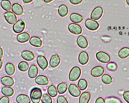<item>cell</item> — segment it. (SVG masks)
Masks as SVG:
<instances>
[{"instance_id": "cell-35", "label": "cell", "mask_w": 129, "mask_h": 103, "mask_svg": "<svg viewBox=\"0 0 129 103\" xmlns=\"http://www.w3.org/2000/svg\"><path fill=\"white\" fill-rule=\"evenodd\" d=\"M106 103H123L120 99L114 96L107 97L105 99Z\"/></svg>"}, {"instance_id": "cell-33", "label": "cell", "mask_w": 129, "mask_h": 103, "mask_svg": "<svg viewBox=\"0 0 129 103\" xmlns=\"http://www.w3.org/2000/svg\"><path fill=\"white\" fill-rule=\"evenodd\" d=\"M29 68V65L27 62L22 61L18 64V69L22 72H26L28 70Z\"/></svg>"}, {"instance_id": "cell-12", "label": "cell", "mask_w": 129, "mask_h": 103, "mask_svg": "<svg viewBox=\"0 0 129 103\" xmlns=\"http://www.w3.org/2000/svg\"><path fill=\"white\" fill-rule=\"evenodd\" d=\"M35 81L37 84L41 86H45L49 84V80L45 75H39L35 79Z\"/></svg>"}, {"instance_id": "cell-28", "label": "cell", "mask_w": 129, "mask_h": 103, "mask_svg": "<svg viewBox=\"0 0 129 103\" xmlns=\"http://www.w3.org/2000/svg\"><path fill=\"white\" fill-rule=\"evenodd\" d=\"M58 13L62 17L66 16L68 13V7L64 5H61L58 8Z\"/></svg>"}, {"instance_id": "cell-20", "label": "cell", "mask_w": 129, "mask_h": 103, "mask_svg": "<svg viewBox=\"0 0 129 103\" xmlns=\"http://www.w3.org/2000/svg\"><path fill=\"white\" fill-rule=\"evenodd\" d=\"M38 72V68L37 66L35 65H33L29 67L28 75L30 78H34L37 77Z\"/></svg>"}, {"instance_id": "cell-44", "label": "cell", "mask_w": 129, "mask_h": 103, "mask_svg": "<svg viewBox=\"0 0 129 103\" xmlns=\"http://www.w3.org/2000/svg\"><path fill=\"white\" fill-rule=\"evenodd\" d=\"M32 0H23V2L25 4H28L33 1Z\"/></svg>"}, {"instance_id": "cell-9", "label": "cell", "mask_w": 129, "mask_h": 103, "mask_svg": "<svg viewBox=\"0 0 129 103\" xmlns=\"http://www.w3.org/2000/svg\"><path fill=\"white\" fill-rule=\"evenodd\" d=\"M68 90L70 94L74 97H78L81 94V91L74 84H71L69 85Z\"/></svg>"}, {"instance_id": "cell-13", "label": "cell", "mask_w": 129, "mask_h": 103, "mask_svg": "<svg viewBox=\"0 0 129 103\" xmlns=\"http://www.w3.org/2000/svg\"><path fill=\"white\" fill-rule=\"evenodd\" d=\"M89 59L88 54L85 51L81 52L79 54L78 60L81 65H86L88 63Z\"/></svg>"}, {"instance_id": "cell-29", "label": "cell", "mask_w": 129, "mask_h": 103, "mask_svg": "<svg viewBox=\"0 0 129 103\" xmlns=\"http://www.w3.org/2000/svg\"><path fill=\"white\" fill-rule=\"evenodd\" d=\"M1 7L6 11H9L11 9L12 4L10 1L4 0L1 2Z\"/></svg>"}, {"instance_id": "cell-11", "label": "cell", "mask_w": 129, "mask_h": 103, "mask_svg": "<svg viewBox=\"0 0 129 103\" xmlns=\"http://www.w3.org/2000/svg\"><path fill=\"white\" fill-rule=\"evenodd\" d=\"M37 62L39 67L43 70H45L48 66L47 59L44 56H39L37 58Z\"/></svg>"}, {"instance_id": "cell-40", "label": "cell", "mask_w": 129, "mask_h": 103, "mask_svg": "<svg viewBox=\"0 0 129 103\" xmlns=\"http://www.w3.org/2000/svg\"><path fill=\"white\" fill-rule=\"evenodd\" d=\"M123 96L125 101L129 103V91H125L123 94Z\"/></svg>"}, {"instance_id": "cell-30", "label": "cell", "mask_w": 129, "mask_h": 103, "mask_svg": "<svg viewBox=\"0 0 129 103\" xmlns=\"http://www.w3.org/2000/svg\"><path fill=\"white\" fill-rule=\"evenodd\" d=\"M68 88L67 84L64 82L60 83L57 85V90L59 94H63L67 91Z\"/></svg>"}, {"instance_id": "cell-31", "label": "cell", "mask_w": 129, "mask_h": 103, "mask_svg": "<svg viewBox=\"0 0 129 103\" xmlns=\"http://www.w3.org/2000/svg\"><path fill=\"white\" fill-rule=\"evenodd\" d=\"M47 92L48 95L52 97H56L57 95V91L54 85H51L48 87Z\"/></svg>"}, {"instance_id": "cell-26", "label": "cell", "mask_w": 129, "mask_h": 103, "mask_svg": "<svg viewBox=\"0 0 129 103\" xmlns=\"http://www.w3.org/2000/svg\"><path fill=\"white\" fill-rule=\"evenodd\" d=\"M1 93L3 95L7 97H11L14 94V91L10 87H4L1 89Z\"/></svg>"}, {"instance_id": "cell-34", "label": "cell", "mask_w": 129, "mask_h": 103, "mask_svg": "<svg viewBox=\"0 0 129 103\" xmlns=\"http://www.w3.org/2000/svg\"><path fill=\"white\" fill-rule=\"evenodd\" d=\"M102 81L105 84L110 85L113 82V79L110 75L107 74H105L102 77Z\"/></svg>"}, {"instance_id": "cell-45", "label": "cell", "mask_w": 129, "mask_h": 103, "mask_svg": "<svg viewBox=\"0 0 129 103\" xmlns=\"http://www.w3.org/2000/svg\"><path fill=\"white\" fill-rule=\"evenodd\" d=\"M3 62L2 60H0V70L2 68V66H3Z\"/></svg>"}, {"instance_id": "cell-32", "label": "cell", "mask_w": 129, "mask_h": 103, "mask_svg": "<svg viewBox=\"0 0 129 103\" xmlns=\"http://www.w3.org/2000/svg\"><path fill=\"white\" fill-rule=\"evenodd\" d=\"M88 86V82L85 79H80L77 84L78 88L81 91H84L87 88Z\"/></svg>"}, {"instance_id": "cell-1", "label": "cell", "mask_w": 129, "mask_h": 103, "mask_svg": "<svg viewBox=\"0 0 129 103\" xmlns=\"http://www.w3.org/2000/svg\"><path fill=\"white\" fill-rule=\"evenodd\" d=\"M42 91L40 88L35 87L30 91V99L33 103H39L42 96Z\"/></svg>"}, {"instance_id": "cell-17", "label": "cell", "mask_w": 129, "mask_h": 103, "mask_svg": "<svg viewBox=\"0 0 129 103\" xmlns=\"http://www.w3.org/2000/svg\"><path fill=\"white\" fill-rule=\"evenodd\" d=\"M60 58L57 54L53 55L50 61V65L53 68L57 67L60 63Z\"/></svg>"}, {"instance_id": "cell-41", "label": "cell", "mask_w": 129, "mask_h": 103, "mask_svg": "<svg viewBox=\"0 0 129 103\" xmlns=\"http://www.w3.org/2000/svg\"><path fill=\"white\" fill-rule=\"evenodd\" d=\"M70 2L73 5H78L81 4L83 2L82 0H70Z\"/></svg>"}, {"instance_id": "cell-6", "label": "cell", "mask_w": 129, "mask_h": 103, "mask_svg": "<svg viewBox=\"0 0 129 103\" xmlns=\"http://www.w3.org/2000/svg\"><path fill=\"white\" fill-rule=\"evenodd\" d=\"M86 28L91 31H95L99 28V24L98 22L91 19H88L85 21Z\"/></svg>"}, {"instance_id": "cell-18", "label": "cell", "mask_w": 129, "mask_h": 103, "mask_svg": "<svg viewBox=\"0 0 129 103\" xmlns=\"http://www.w3.org/2000/svg\"><path fill=\"white\" fill-rule=\"evenodd\" d=\"M30 38V35L27 32H23L17 35V40L20 43H25L28 41Z\"/></svg>"}, {"instance_id": "cell-2", "label": "cell", "mask_w": 129, "mask_h": 103, "mask_svg": "<svg viewBox=\"0 0 129 103\" xmlns=\"http://www.w3.org/2000/svg\"><path fill=\"white\" fill-rule=\"evenodd\" d=\"M81 69L78 66H74L71 69L69 74V79L70 81H75L77 80L81 75Z\"/></svg>"}, {"instance_id": "cell-23", "label": "cell", "mask_w": 129, "mask_h": 103, "mask_svg": "<svg viewBox=\"0 0 129 103\" xmlns=\"http://www.w3.org/2000/svg\"><path fill=\"white\" fill-rule=\"evenodd\" d=\"M5 71L6 74L10 76L13 75L16 71L15 66L11 63H8L5 66Z\"/></svg>"}, {"instance_id": "cell-36", "label": "cell", "mask_w": 129, "mask_h": 103, "mask_svg": "<svg viewBox=\"0 0 129 103\" xmlns=\"http://www.w3.org/2000/svg\"><path fill=\"white\" fill-rule=\"evenodd\" d=\"M41 102L42 103H52L53 100L49 95L45 93L42 95Z\"/></svg>"}, {"instance_id": "cell-42", "label": "cell", "mask_w": 129, "mask_h": 103, "mask_svg": "<svg viewBox=\"0 0 129 103\" xmlns=\"http://www.w3.org/2000/svg\"><path fill=\"white\" fill-rule=\"evenodd\" d=\"M95 103H106L104 98L102 97H99L96 100Z\"/></svg>"}, {"instance_id": "cell-4", "label": "cell", "mask_w": 129, "mask_h": 103, "mask_svg": "<svg viewBox=\"0 0 129 103\" xmlns=\"http://www.w3.org/2000/svg\"><path fill=\"white\" fill-rule=\"evenodd\" d=\"M25 28V22L22 20H19L17 21L13 27V32L16 33H20L24 31Z\"/></svg>"}, {"instance_id": "cell-16", "label": "cell", "mask_w": 129, "mask_h": 103, "mask_svg": "<svg viewBox=\"0 0 129 103\" xmlns=\"http://www.w3.org/2000/svg\"><path fill=\"white\" fill-rule=\"evenodd\" d=\"M77 43L79 47L84 49L88 47V43L85 37L82 35H80L77 39Z\"/></svg>"}, {"instance_id": "cell-7", "label": "cell", "mask_w": 129, "mask_h": 103, "mask_svg": "<svg viewBox=\"0 0 129 103\" xmlns=\"http://www.w3.org/2000/svg\"><path fill=\"white\" fill-rule=\"evenodd\" d=\"M4 16L5 20L9 24L13 25L17 22V17L16 16L15 14L11 11H8L6 12L5 13Z\"/></svg>"}, {"instance_id": "cell-8", "label": "cell", "mask_w": 129, "mask_h": 103, "mask_svg": "<svg viewBox=\"0 0 129 103\" xmlns=\"http://www.w3.org/2000/svg\"><path fill=\"white\" fill-rule=\"evenodd\" d=\"M68 29L70 32L74 35H78L82 33V27L79 24L71 23L68 25Z\"/></svg>"}, {"instance_id": "cell-47", "label": "cell", "mask_w": 129, "mask_h": 103, "mask_svg": "<svg viewBox=\"0 0 129 103\" xmlns=\"http://www.w3.org/2000/svg\"><path fill=\"white\" fill-rule=\"evenodd\" d=\"M126 3H127V5L129 6V0H126Z\"/></svg>"}, {"instance_id": "cell-39", "label": "cell", "mask_w": 129, "mask_h": 103, "mask_svg": "<svg viewBox=\"0 0 129 103\" xmlns=\"http://www.w3.org/2000/svg\"><path fill=\"white\" fill-rule=\"evenodd\" d=\"M10 99L8 97L4 96L0 99V103H10Z\"/></svg>"}, {"instance_id": "cell-38", "label": "cell", "mask_w": 129, "mask_h": 103, "mask_svg": "<svg viewBox=\"0 0 129 103\" xmlns=\"http://www.w3.org/2000/svg\"><path fill=\"white\" fill-rule=\"evenodd\" d=\"M57 103H69L66 97L63 96H60L57 97Z\"/></svg>"}, {"instance_id": "cell-10", "label": "cell", "mask_w": 129, "mask_h": 103, "mask_svg": "<svg viewBox=\"0 0 129 103\" xmlns=\"http://www.w3.org/2000/svg\"><path fill=\"white\" fill-rule=\"evenodd\" d=\"M105 69L102 66H95L93 68L91 71V74L92 77H101L104 74Z\"/></svg>"}, {"instance_id": "cell-24", "label": "cell", "mask_w": 129, "mask_h": 103, "mask_svg": "<svg viewBox=\"0 0 129 103\" xmlns=\"http://www.w3.org/2000/svg\"><path fill=\"white\" fill-rule=\"evenodd\" d=\"M16 101L18 103H30L31 100L28 96L25 94H19L17 96Z\"/></svg>"}, {"instance_id": "cell-27", "label": "cell", "mask_w": 129, "mask_h": 103, "mask_svg": "<svg viewBox=\"0 0 129 103\" xmlns=\"http://www.w3.org/2000/svg\"><path fill=\"white\" fill-rule=\"evenodd\" d=\"M129 56V48L124 47L118 52V56L121 59H125Z\"/></svg>"}, {"instance_id": "cell-19", "label": "cell", "mask_w": 129, "mask_h": 103, "mask_svg": "<svg viewBox=\"0 0 129 103\" xmlns=\"http://www.w3.org/2000/svg\"><path fill=\"white\" fill-rule=\"evenodd\" d=\"M22 58L26 61H31L35 58V54L33 52L28 50L23 51L21 54Z\"/></svg>"}, {"instance_id": "cell-21", "label": "cell", "mask_w": 129, "mask_h": 103, "mask_svg": "<svg viewBox=\"0 0 129 103\" xmlns=\"http://www.w3.org/2000/svg\"><path fill=\"white\" fill-rule=\"evenodd\" d=\"M31 45L36 48L41 47L42 45V42L41 39L37 36H33L30 38L29 41Z\"/></svg>"}, {"instance_id": "cell-48", "label": "cell", "mask_w": 129, "mask_h": 103, "mask_svg": "<svg viewBox=\"0 0 129 103\" xmlns=\"http://www.w3.org/2000/svg\"><path fill=\"white\" fill-rule=\"evenodd\" d=\"M11 103H16V102H13Z\"/></svg>"}, {"instance_id": "cell-22", "label": "cell", "mask_w": 129, "mask_h": 103, "mask_svg": "<svg viewBox=\"0 0 129 103\" xmlns=\"http://www.w3.org/2000/svg\"><path fill=\"white\" fill-rule=\"evenodd\" d=\"M91 98V94L88 92H84L80 95L79 98V103H88Z\"/></svg>"}, {"instance_id": "cell-37", "label": "cell", "mask_w": 129, "mask_h": 103, "mask_svg": "<svg viewBox=\"0 0 129 103\" xmlns=\"http://www.w3.org/2000/svg\"><path fill=\"white\" fill-rule=\"evenodd\" d=\"M107 68L109 71H116L117 69V66L116 63L114 62H111L107 64Z\"/></svg>"}, {"instance_id": "cell-25", "label": "cell", "mask_w": 129, "mask_h": 103, "mask_svg": "<svg viewBox=\"0 0 129 103\" xmlns=\"http://www.w3.org/2000/svg\"><path fill=\"white\" fill-rule=\"evenodd\" d=\"M70 17L71 21L74 23H80L83 20V17L82 16L76 13L71 14Z\"/></svg>"}, {"instance_id": "cell-14", "label": "cell", "mask_w": 129, "mask_h": 103, "mask_svg": "<svg viewBox=\"0 0 129 103\" xmlns=\"http://www.w3.org/2000/svg\"><path fill=\"white\" fill-rule=\"evenodd\" d=\"M11 10L14 13L18 16H21L24 12L23 8L21 5L18 3H16L13 4Z\"/></svg>"}, {"instance_id": "cell-43", "label": "cell", "mask_w": 129, "mask_h": 103, "mask_svg": "<svg viewBox=\"0 0 129 103\" xmlns=\"http://www.w3.org/2000/svg\"><path fill=\"white\" fill-rule=\"evenodd\" d=\"M4 54V51H3V49L0 47V60H1Z\"/></svg>"}, {"instance_id": "cell-3", "label": "cell", "mask_w": 129, "mask_h": 103, "mask_svg": "<svg viewBox=\"0 0 129 103\" xmlns=\"http://www.w3.org/2000/svg\"><path fill=\"white\" fill-rule=\"evenodd\" d=\"M97 59L103 63H107L111 61L110 56L107 53L103 51L98 52L96 54Z\"/></svg>"}, {"instance_id": "cell-15", "label": "cell", "mask_w": 129, "mask_h": 103, "mask_svg": "<svg viewBox=\"0 0 129 103\" xmlns=\"http://www.w3.org/2000/svg\"><path fill=\"white\" fill-rule=\"evenodd\" d=\"M1 82L3 85L8 87H12L14 84L13 78L8 76L2 77L1 79Z\"/></svg>"}, {"instance_id": "cell-5", "label": "cell", "mask_w": 129, "mask_h": 103, "mask_svg": "<svg viewBox=\"0 0 129 103\" xmlns=\"http://www.w3.org/2000/svg\"><path fill=\"white\" fill-rule=\"evenodd\" d=\"M103 12L104 10L101 7H96L92 11L90 17L91 19L98 20L102 16Z\"/></svg>"}, {"instance_id": "cell-49", "label": "cell", "mask_w": 129, "mask_h": 103, "mask_svg": "<svg viewBox=\"0 0 129 103\" xmlns=\"http://www.w3.org/2000/svg\"><path fill=\"white\" fill-rule=\"evenodd\" d=\"M0 87H1V85H0Z\"/></svg>"}, {"instance_id": "cell-46", "label": "cell", "mask_w": 129, "mask_h": 103, "mask_svg": "<svg viewBox=\"0 0 129 103\" xmlns=\"http://www.w3.org/2000/svg\"><path fill=\"white\" fill-rule=\"evenodd\" d=\"M52 1V0H44V2L46 3H50Z\"/></svg>"}]
</instances>
